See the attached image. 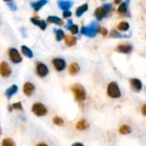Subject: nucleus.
Returning a JSON list of instances; mask_svg holds the SVG:
<instances>
[{"label":"nucleus","instance_id":"obj_1","mask_svg":"<svg viewBox=\"0 0 146 146\" xmlns=\"http://www.w3.org/2000/svg\"><path fill=\"white\" fill-rule=\"evenodd\" d=\"M112 9V4L111 3H104L103 6H100L96 9L95 10V17L97 18L98 21L103 20L104 17L107 16V15L110 12Z\"/></svg>","mask_w":146,"mask_h":146},{"label":"nucleus","instance_id":"obj_2","mask_svg":"<svg viewBox=\"0 0 146 146\" xmlns=\"http://www.w3.org/2000/svg\"><path fill=\"white\" fill-rule=\"evenodd\" d=\"M98 25L96 21L92 22L89 26L83 27L81 28V33L85 36L90 37V38H94L97 33H98Z\"/></svg>","mask_w":146,"mask_h":146},{"label":"nucleus","instance_id":"obj_3","mask_svg":"<svg viewBox=\"0 0 146 146\" xmlns=\"http://www.w3.org/2000/svg\"><path fill=\"white\" fill-rule=\"evenodd\" d=\"M72 91L75 96V98L80 101V102H82L86 99V90L85 88L81 86V85H79V84H76V85H74L72 86Z\"/></svg>","mask_w":146,"mask_h":146},{"label":"nucleus","instance_id":"obj_4","mask_svg":"<svg viewBox=\"0 0 146 146\" xmlns=\"http://www.w3.org/2000/svg\"><path fill=\"white\" fill-rule=\"evenodd\" d=\"M107 92L108 95L112 98H118L121 96V90L116 82H111L109 84L107 88Z\"/></svg>","mask_w":146,"mask_h":146},{"label":"nucleus","instance_id":"obj_5","mask_svg":"<svg viewBox=\"0 0 146 146\" xmlns=\"http://www.w3.org/2000/svg\"><path fill=\"white\" fill-rule=\"evenodd\" d=\"M32 110H33V114L38 117L44 116L48 112L47 108L41 103H35L32 107Z\"/></svg>","mask_w":146,"mask_h":146},{"label":"nucleus","instance_id":"obj_6","mask_svg":"<svg viewBox=\"0 0 146 146\" xmlns=\"http://www.w3.org/2000/svg\"><path fill=\"white\" fill-rule=\"evenodd\" d=\"M9 56L12 62L14 63H20L22 61V58L19 53V51L15 48H10L9 50Z\"/></svg>","mask_w":146,"mask_h":146},{"label":"nucleus","instance_id":"obj_7","mask_svg":"<svg viewBox=\"0 0 146 146\" xmlns=\"http://www.w3.org/2000/svg\"><path fill=\"white\" fill-rule=\"evenodd\" d=\"M0 74L4 78H7L11 74V68L6 62H2L0 63Z\"/></svg>","mask_w":146,"mask_h":146},{"label":"nucleus","instance_id":"obj_8","mask_svg":"<svg viewBox=\"0 0 146 146\" xmlns=\"http://www.w3.org/2000/svg\"><path fill=\"white\" fill-rule=\"evenodd\" d=\"M36 72L39 77H45L49 74V69L45 64L40 62L36 67Z\"/></svg>","mask_w":146,"mask_h":146},{"label":"nucleus","instance_id":"obj_9","mask_svg":"<svg viewBox=\"0 0 146 146\" xmlns=\"http://www.w3.org/2000/svg\"><path fill=\"white\" fill-rule=\"evenodd\" d=\"M52 62H53L55 68L59 72L64 70V68H66V62H65V60H63L62 58H55V59H53Z\"/></svg>","mask_w":146,"mask_h":146},{"label":"nucleus","instance_id":"obj_10","mask_svg":"<svg viewBox=\"0 0 146 146\" xmlns=\"http://www.w3.org/2000/svg\"><path fill=\"white\" fill-rule=\"evenodd\" d=\"M23 92L27 96L30 97L35 92V86L31 82H26L23 86Z\"/></svg>","mask_w":146,"mask_h":146},{"label":"nucleus","instance_id":"obj_11","mask_svg":"<svg viewBox=\"0 0 146 146\" xmlns=\"http://www.w3.org/2000/svg\"><path fill=\"white\" fill-rule=\"evenodd\" d=\"M130 84H131V86H132V89L136 92H139L141 90H142V87H143V85H142V82L139 79H131L130 80Z\"/></svg>","mask_w":146,"mask_h":146},{"label":"nucleus","instance_id":"obj_12","mask_svg":"<svg viewBox=\"0 0 146 146\" xmlns=\"http://www.w3.org/2000/svg\"><path fill=\"white\" fill-rule=\"evenodd\" d=\"M133 50V46L131 44H121L116 47V51L124 54H130Z\"/></svg>","mask_w":146,"mask_h":146},{"label":"nucleus","instance_id":"obj_13","mask_svg":"<svg viewBox=\"0 0 146 146\" xmlns=\"http://www.w3.org/2000/svg\"><path fill=\"white\" fill-rule=\"evenodd\" d=\"M48 3L47 0H39V1H35V2H32L31 3V6L33 7V9L35 11H38L40 10L46 3Z\"/></svg>","mask_w":146,"mask_h":146},{"label":"nucleus","instance_id":"obj_14","mask_svg":"<svg viewBox=\"0 0 146 146\" xmlns=\"http://www.w3.org/2000/svg\"><path fill=\"white\" fill-rule=\"evenodd\" d=\"M30 21H31L32 23H33L34 25L38 26L39 28H40L41 30H45L46 27H47V24H46V22H45L44 21L38 20V19L36 18V17H32V18L30 19Z\"/></svg>","mask_w":146,"mask_h":146},{"label":"nucleus","instance_id":"obj_15","mask_svg":"<svg viewBox=\"0 0 146 146\" xmlns=\"http://www.w3.org/2000/svg\"><path fill=\"white\" fill-rule=\"evenodd\" d=\"M57 4H58L59 8L61 9H62L63 11H67L73 6V2H70V1H58Z\"/></svg>","mask_w":146,"mask_h":146},{"label":"nucleus","instance_id":"obj_16","mask_svg":"<svg viewBox=\"0 0 146 146\" xmlns=\"http://www.w3.org/2000/svg\"><path fill=\"white\" fill-rule=\"evenodd\" d=\"M88 127H89V123L85 119H81L76 123V128L80 131H85Z\"/></svg>","mask_w":146,"mask_h":146},{"label":"nucleus","instance_id":"obj_17","mask_svg":"<svg viewBox=\"0 0 146 146\" xmlns=\"http://www.w3.org/2000/svg\"><path fill=\"white\" fill-rule=\"evenodd\" d=\"M17 92H18V86H17L16 85L11 86H10L9 88H8V89L6 90V92H5V94H6L7 98H8V99H10L11 97H12L15 93H16Z\"/></svg>","mask_w":146,"mask_h":146},{"label":"nucleus","instance_id":"obj_18","mask_svg":"<svg viewBox=\"0 0 146 146\" xmlns=\"http://www.w3.org/2000/svg\"><path fill=\"white\" fill-rule=\"evenodd\" d=\"M47 21H48L49 22H50V23H54V24L58 25V26L63 25V21H62L61 18L57 17V16L50 15V16H49V17L47 18Z\"/></svg>","mask_w":146,"mask_h":146},{"label":"nucleus","instance_id":"obj_19","mask_svg":"<svg viewBox=\"0 0 146 146\" xmlns=\"http://www.w3.org/2000/svg\"><path fill=\"white\" fill-rule=\"evenodd\" d=\"M66 27H67V29H68L69 31H71V33H72L73 34H76V33H78V32H79V27H78V26L73 24L72 20H68V25L66 26Z\"/></svg>","mask_w":146,"mask_h":146},{"label":"nucleus","instance_id":"obj_20","mask_svg":"<svg viewBox=\"0 0 146 146\" xmlns=\"http://www.w3.org/2000/svg\"><path fill=\"white\" fill-rule=\"evenodd\" d=\"M87 9H88V4L87 3H84V4L80 5L76 9V16L80 17L86 11H87Z\"/></svg>","mask_w":146,"mask_h":146},{"label":"nucleus","instance_id":"obj_21","mask_svg":"<svg viewBox=\"0 0 146 146\" xmlns=\"http://www.w3.org/2000/svg\"><path fill=\"white\" fill-rule=\"evenodd\" d=\"M69 73L72 74V75H75L77 74L79 72H80V66L78 65V63L76 62H74L72 64H70L69 66Z\"/></svg>","mask_w":146,"mask_h":146},{"label":"nucleus","instance_id":"obj_22","mask_svg":"<svg viewBox=\"0 0 146 146\" xmlns=\"http://www.w3.org/2000/svg\"><path fill=\"white\" fill-rule=\"evenodd\" d=\"M21 51H22V53H23V55L24 56H26L27 57H28V58H33V51L27 47V46H26V45H21Z\"/></svg>","mask_w":146,"mask_h":146},{"label":"nucleus","instance_id":"obj_23","mask_svg":"<svg viewBox=\"0 0 146 146\" xmlns=\"http://www.w3.org/2000/svg\"><path fill=\"white\" fill-rule=\"evenodd\" d=\"M128 4H129V1H126V2H122L119 7H118V12L121 13V14H125L127 11L128 9Z\"/></svg>","mask_w":146,"mask_h":146},{"label":"nucleus","instance_id":"obj_24","mask_svg":"<svg viewBox=\"0 0 146 146\" xmlns=\"http://www.w3.org/2000/svg\"><path fill=\"white\" fill-rule=\"evenodd\" d=\"M76 38L74 36H66L65 37V43L68 46L71 47L74 46L76 44Z\"/></svg>","mask_w":146,"mask_h":146},{"label":"nucleus","instance_id":"obj_25","mask_svg":"<svg viewBox=\"0 0 146 146\" xmlns=\"http://www.w3.org/2000/svg\"><path fill=\"white\" fill-rule=\"evenodd\" d=\"M131 127L127 125H123L120 127L119 129V132L121 134H123V135H127V134H129L131 133Z\"/></svg>","mask_w":146,"mask_h":146},{"label":"nucleus","instance_id":"obj_26","mask_svg":"<svg viewBox=\"0 0 146 146\" xmlns=\"http://www.w3.org/2000/svg\"><path fill=\"white\" fill-rule=\"evenodd\" d=\"M130 27V25L127 21H122L118 25V29L121 31H127Z\"/></svg>","mask_w":146,"mask_h":146},{"label":"nucleus","instance_id":"obj_27","mask_svg":"<svg viewBox=\"0 0 146 146\" xmlns=\"http://www.w3.org/2000/svg\"><path fill=\"white\" fill-rule=\"evenodd\" d=\"M56 32V38L57 41H61L64 38L65 35H64V32L62 29H58V30H55Z\"/></svg>","mask_w":146,"mask_h":146},{"label":"nucleus","instance_id":"obj_28","mask_svg":"<svg viewBox=\"0 0 146 146\" xmlns=\"http://www.w3.org/2000/svg\"><path fill=\"white\" fill-rule=\"evenodd\" d=\"M110 37H112V38H129L130 35H122L121 33H120L117 31L114 30V31L111 32Z\"/></svg>","mask_w":146,"mask_h":146},{"label":"nucleus","instance_id":"obj_29","mask_svg":"<svg viewBox=\"0 0 146 146\" xmlns=\"http://www.w3.org/2000/svg\"><path fill=\"white\" fill-rule=\"evenodd\" d=\"M53 123L56 126H62L64 124V121L62 118H61L59 116H56L53 119Z\"/></svg>","mask_w":146,"mask_h":146},{"label":"nucleus","instance_id":"obj_30","mask_svg":"<svg viewBox=\"0 0 146 146\" xmlns=\"http://www.w3.org/2000/svg\"><path fill=\"white\" fill-rule=\"evenodd\" d=\"M1 146H15V145L11 139H5L3 140Z\"/></svg>","mask_w":146,"mask_h":146},{"label":"nucleus","instance_id":"obj_31","mask_svg":"<svg viewBox=\"0 0 146 146\" xmlns=\"http://www.w3.org/2000/svg\"><path fill=\"white\" fill-rule=\"evenodd\" d=\"M6 3V4L9 7V9L12 10V11H15V10H16L17 9V6H16V4L15 3V2H13V1H7V2H5Z\"/></svg>","mask_w":146,"mask_h":146},{"label":"nucleus","instance_id":"obj_32","mask_svg":"<svg viewBox=\"0 0 146 146\" xmlns=\"http://www.w3.org/2000/svg\"><path fill=\"white\" fill-rule=\"evenodd\" d=\"M12 109L14 110H22V105H21V102H18V103H15L14 104H12Z\"/></svg>","mask_w":146,"mask_h":146},{"label":"nucleus","instance_id":"obj_33","mask_svg":"<svg viewBox=\"0 0 146 146\" xmlns=\"http://www.w3.org/2000/svg\"><path fill=\"white\" fill-rule=\"evenodd\" d=\"M98 33H100L103 36H106V35L108 34V31H107V29H105L104 27H98Z\"/></svg>","mask_w":146,"mask_h":146},{"label":"nucleus","instance_id":"obj_34","mask_svg":"<svg viewBox=\"0 0 146 146\" xmlns=\"http://www.w3.org/2000/svg\"><path fill=\"white\" fill-rule=\"evenodd\" d=\"M71 15H72V13H71L70 11H68V10L63 11V17H64V18H68V17H69V16H71Z\"/></svg>","mask_w":146,"mask_h":146},{"label":"nucleus","instance_id":"obj_35","mask_svg":"<svg viewBox=\"0 0 146 146\" xmlns=\"http://www.w3.org/2000/svg\"><path fill=\"white\" fill-rule=\"evenodd\" d=\"M142 114H143V115H144V116H145L146 115V105L145 104H144V105H143V107H142Z\"/></svg>","mask_w":146,"mask_h":146},{"label":"nucleus","instance_id":"obj_36","mask_svg":"<svg viewBox=\"0 0 146 146\" xmlns=\"http://www.w3.org/2000/svg\"><path fill=\"white\" fill-rule=\"evenodd\" d=\"M72 146H84L81 143H74V144H73V145Z\"/></svg>","mask_w":146,"mask_h":146},{"label":"nucleus","instance_id":"obj_37","mask_svg":"<svg viewBox=\"0 0 146 146\" xmlns=\"http://www.w3.org/2000/svg\"><path fill=\"white\" fill-rule=\"evenodd\" d=\"M37 146H48L46 144H44V143H39L38 145Z\"/></svg>","mask_w":146,"mask_h":146},{"label":"nucleus","instance_id":"obj_38","mask_svg":"<svg viewBox=\"0 0 146 146\" xmlns=\"http://www.w3.org/2000/svg\"><path fill=\"white\" fill-rule=\"evenodd\" d=\"M9 111H12V107L11 106H9Z\"/></svg>","mask_w":146,"mask_h":146},{"label":"nucleus","instance_id":"obj_39","mask_svg":"<svg viewBox=\"0 0 146 146\" xmlns=\"http://www.w3.org/2000/svg\"><path fill=\"white\" fill-rule=\"evenodd\" d=\"M1 134H2V130H1V128H0V136H1Z\"/></svg>","mask_w":146,"mask_h":146}]
</instances>
